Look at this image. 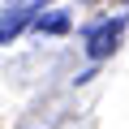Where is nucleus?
<instances>
[{"label": "nucleus", "instance_id": "obj_1", "mask_svg": "<svg viewBox=\"0 0 129 129\" xmlns=\"http://www.w3.org/2000/svg\"><path fill=\"white\" fill-rule=\"evenodd\" d=\"M120 30H125V17H112V22H103V26H95V30L86 35V52H90L95 60H103V56H112V47H116V39H120Z\"/></svg>", "mask_w": 129, "mask_h": 129}, {"label": "nucleus", "instance_id": "obj_2", "mask_svg": "<svg viewBox=\"0 0 129 129\" xmlns=\"http://www.w3.org/2000/svg\"><path fill=\"white\" fill-rule=\"evenodd\" d=\"M30 17H39L35 13V5H17V9H9V13H0V43H9Z\"/></svg>", "mask_w": 129, "mask_h": 129}, {"label": "nucleus", "instance_id": "obj_3", "mask_svg": "<svg viewBox=\"0 0 129 129\" xmlns=\"http://www.w3.org/2000/svg\"><path fill=\"white\" fill-rule=\"evenodd\" d=\"M35 30H47V35H64V30H69V13H64V9L39 13V17H35Z\"/></svg>", "mask_w": 129, "mask_h": 129}]
</instances>
